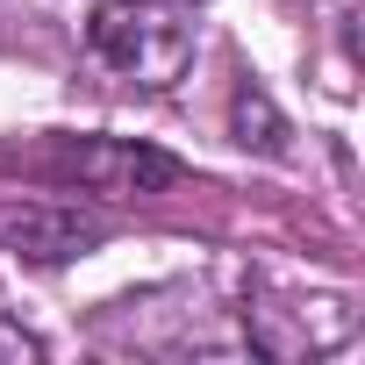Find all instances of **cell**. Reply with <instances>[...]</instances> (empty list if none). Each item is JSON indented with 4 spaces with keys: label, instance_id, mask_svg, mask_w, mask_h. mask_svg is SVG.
Here are the masks:
<instances>
[{
    "label": "cell",
    "instance_id": "6da1fadb",
    "mask_svg": "<svg viewBox=\"0 0 365 365\" xmlns=\"http://www.w3.org/2000/svg\"><path fill=\"white\" fill-rule=\"evenodd\" d=\"M86 51L115 79L165 93L194 65V15H187V0H101L86 15Z\"/></svg>",
    "mask_w": 365,
    "mask_h": 365
},
{
    "label": "cell",
    "instance_id": "7a4b0ae2",
    "mask_svg": "<svg viewBox=\"0 0 365 365\" xmlns=\"http://www.w3.org/2000/svg\"><path fill=\"white\" fill-rule=\"evenodd\" d=\"M51 172L86 194H108V201H150V194L179 187V158H165L150 143H115V136H86V143L51 150Z\"/></svg>",
    "mask_w": 365,
    "mask_h": 365
},
{
    "label": "cell",
    "instance_id": "3957f363",
    "mask_svg": "<svg viewBox=\"0 0 365 365\" xmlns=\"http://www.w3.org/2000/svg\"><path fill=\"white\" fill-rule=\"evenodd\" d=\"M101 237H108V222L101 215H79L65 201H0V251H15L29 265L86 258Z\"/></svg>",
    "mask_w": 365,
    "mask_h": 365
},
{
    "label": "cell",
    "instance_id": "277c9868",
    "mask_svg": "<svg viewBox=\"0 0 365 365\" xmlns=\"http://www.w3.org/2000/svg\"><path fill=\"white\" fill-rule=\"evenodd\" d=\"M244 329H251V351L265 358H322L336 351L351 329H358V308L344 294H322V301H287V308H244Z\"/></svg>",
    "mask_w": 365,
    "mask_h": 365
},
{
    "label": "cell",
    "instance_id": "5b68a950",
    "mask_svg": "<svg viewBox=\"0 0 365 365\" xmlns=\"http://www.w3.org/2000/svg\"><path fill=\"white\" fill-rule=\"evenodd\" d=\"M230 129H237V143L244 150H287V122H279V108L265 101V86H237V101H230Z\"/></svg>",
    "mask_w": 365,
    "mask_h": 365
},
{
    "label": "cell",
    "instance_id": "8992f818",
    "mask_svg": "<svg viewBox=\"0 0 365 365\" xmlns=\"http://www.w3.org/2000/svg\"><path fill=\"white\" fill-rule=\"evenodd\" d=\"M36 358H43V336H29L22 322L0 315V365H36Z\"/></svg>",
    "mask_w": 365,
    "mask_h": 365
},
{
    "label": "cell",
    "instance_id": "52a82bcc",
    "mask_svg": "<svg viewBox=\"0 0 365 365\" xmlns=\"http://www.w3.org/2000/svg\"><path fill=\"white\" fill-rule=\"evenodd\" d=\"M187 8H194V0H187Z\"/></svg>",
    "mask_w": 365,
    "mask_h": 365
}]
</instances>
